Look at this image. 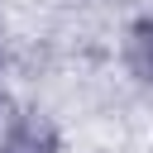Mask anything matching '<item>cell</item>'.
<instances>
[{
    "instance_id": "cell-1",
    "label": "cell",
    "mask_w": 153,
    "mask_h": 153,
    "mask_svg": "<svg viewBox=\"0 0 153 153\" xmlns=\"http://www.w3.org/2000/svg\"><path fill=\"white\" fill-rule=\"evenodd\" d=\"M124 72L139 81V86H153V19H134L124 29Z\"/></svg>"
},
{
    "instance_id": "cell-2",
    "label": "cell",
    "mask_w": 153,
    "mask_h": 153,
    "mask_svg": "<svg viewBox=\"0 0 153 153\" xmlns=\"http://www.w3.org/2000/svg\"><path fill=\"white\" fill-rule=\"evenodd\" d=\"M0 153H57V124H53V115L29 110Z\"/></svg>"
},
{
    "instance_id": "cell-3",
    "label": "cell",
    "mask_w": 153,
    "mask_h": 153,
    "mask_svg": "<svg viewBox=\"0 0 153 153\" xmlns=\"http://www.w3.org/2000/svg\"><path fill=\"white\" fill-rule=\"evenodd\" d=\"M19 120H24V115H19V100H14L10 91H0V148L10 143V134L19 129Z\"/></svg>"
},
{
    "instance_id": "cell-4",
    "label": "cell",
    "mask_w": 153,
    "mask_h": 153,
    "mask_svg": "<svg viewBox=\"0 0 153 153\" xmlns=\"http://www.w3.org/2000/svg\"><path fill=\"white\" fill-rule=\"evenodd\" d=\"M0 62H5V33H0Z\"/></svg>"
}]
</instances>
